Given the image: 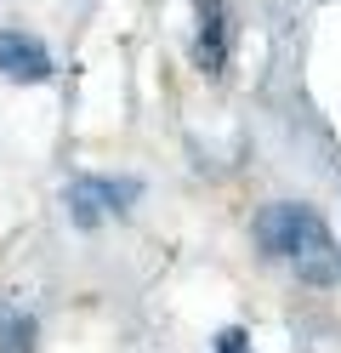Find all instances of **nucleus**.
I'll list each match as a JSON object with an SVG mask.
<instances>
[{
	"instance_id": "2",
	"label": "nucleus",
	"mask_w": 341,
	"mask_h": 353,
	"mask_svg": "<svg viewBox=\"0 0 341 353\" xmlns=\"http://www.w3.org/2000/svg\"><path fill=\"white\" fill-rule=\"evenodd\" d=\"M136 183H108V176H80V183H68V216H74L80 228H97L103 216H120L131 205Z\"/></svg>"
},
{
	"instance_id": "4",
	"label": "nucleus",
	"mask_w": 341,
	"mask_h": 353,
	"mask_svg": "<svg viewBox=\"0 0 341 353\" xmlns=\"http://www.w3.org/2000/svg\"><path fill=\"white\" fill-rule=\"evenodd\" d=\"M0 74L40 85L45 74H52V57H45V46L29 40V34H0Z\"/></svg>"
},
{
	"instance_id": "3",
	"label": "nucleus",
	"mask_w": 341,
	"mask_h": 353,
	"mask_svg": "<svg viewBox=\"0 0 341 353\" xmlns=\"http://www.w3.org/2000/svg\"><path fill=\"white\" fill-rule=\"evenodd\" d=\"M194 63L222 74L227 63V0H194Z\"/></svg>"
},
{
	"instance_id": "1",
	"label": "nucleus",
	"mask_w": 341,
	"mask_h": 353,
	"mask_svg": "<svg viewBox=\"0 0 341 353\" xmlns=\"http://www.w3.org/2000/svg\"><path fill=\"white\" fill-rule=\"evenodd\" d=\"M256 239H262V251H267V256L290 262V268L302 274L307 285H330V279L341 274L335 239H330L324 223H318V211H313V205L279 200V205L256 211Z\"/></svg>"
}]
</instances>
